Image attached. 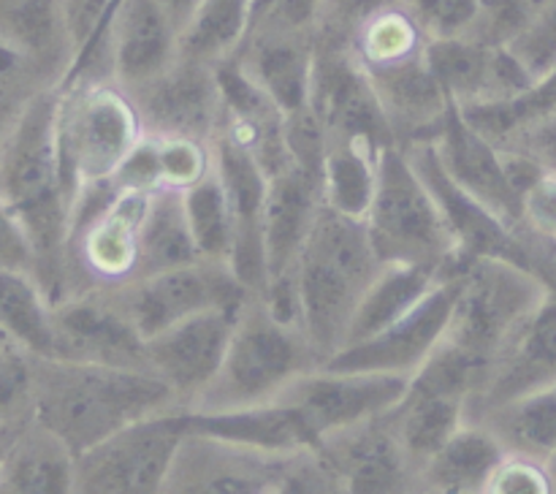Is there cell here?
Masks as SVG:
<instances>
[{
	"label": "cell",
	"mask_w": 556,
	"mask_h": 494,
	"mask_svg": "<svg viewBox=\"0 0 556 494\" xmlns=\"http://www.w3.org/2000/svg\"><path fill=\"white\" fill-rule=\"evenodd\" d=\"M215 163L220 182L226 188L228 210H231V253L228 266L233 277L242 282V288L253 296H258L266 286L264 266V231H261V217H264V195H266V174L253 155L231 136L220 134L215 139Z\"/></svg>",
	"instance_id": "cell-14"
},
{
	"label": "cell",
	"mask_w": 556,
	"mask_h": 494,
	"mask_svg": "<svg viewBox=\"0 0 556 494\" xmlns=\"http://www.w3.org/2000/svg\"><path fill=\"white\" fill-rule=\"evenodd\" d=\"M5 345H14V342H11L9 337H5V331L0 329V347H5Z\"/></svg>",
	"instance_id": "cell-45"
},
{
	"label": "cell",
	"mask_w": 556,
	"mask_h": 494,
	"mask_svg": "<svg viewBox=\"0 0 556 494\" xmlns=\"http://www.w3.org/2000/svg\"><path fill=\"white\" fill-rule=\"evenodd\" d=\"M54 117L58 92H41L27 101L0 141V201L25 228L36 255V280L52 304L68 231Z\"/></svg>",
	"instance_id": "cell-2"
},
{
	"label": "cell",
	"mask_w": 556,
	"mask_h": 494,
	"mask_svg": "<svg viewBox=\"0 0 556 494\" xmlns=\"http://www.w3.org/2000/svg\"><path fill=\"white\" fill-rule=\"evenodd\" d=\"M380 266L364 220L340 215L320 201L291 271L299 329L318 364L342 347L358 299Z\"/></svg>",
	"instance_id": "cell-3"
},
{
	"label": "cell",
	"mask_w": 556,
	"mask_h": 494,
	"mask_svg": "<svg viewBox=\"0 0 556 494\" xmlns=\"http://www.w3.org/2000/svg\"><path fill=\"white\" fill-rule=\"evenodd\" d=\"M242 304L188 315L141 340L147 369L157 375L174 396L201 394L220 369Z\"/></svg>",
	"instance_id": "cell-12"
},
{
	"label": "cell",
	"mask_w": 556,
	"mask_h": 494,
	"mask_svg": "<svg viewBox=\"0 0 556 494\" xmlns=\"http://www.w3.org/2000/svg\"><path fill=\"white\" fill-rule=\"evenodd\" d=\"M253 27V0H201L179 33V58L217 63L242 47Z\"/></svg>",
	"instance_id": "cell-32"
},
{
	"label": "cell",
	"mask_w": 556,
	"mask_h": 494,
	"mask_svg": "<svg viewBox=\"0 0 556 494\" xmlns=\"http://www.w3.org/2000/svg\"><path fill=\"white\" fill-rule=\"evenodd\" d=\"M492 432L503 445H510L514 454L532 456L548 461L556 448V389H543L521 394L516 400L492 407Z\"/></svg>",
	"instance_id": "cell-33"
},
{
	"label": "cell",
	"mask_w": 556,
	"mask_h": 494,
	"mask_svg": "<svg viewBox=\"0 0 556 494\" xmlns=\"http://www.w3.org/2000/svg\"><path fill=\"white\" fill-rule=\"evenodd\" d=\"M0 329L30 356L52 358V302L30 271L0 269Z\"/></svg>",
	"instance_id": "cell-30"
},
{
	"label": "cell",
	"mask_w": 556,
	"mask_h": 494,
	"mask_svg": "<svg viewBox=\"0 0 556 494\" xmlns=\"http://www.w3.org/2000/svg\"><path fill=\"white\" fill-rule=\"evenodd\" d=\"M174 402V391L150 369L71 358H36L33 367V418L58 434L74 459L117 429Z\"/></svg>",
	"instance_id": "cell-1"
},
{
	"label": "cell",
	"mask_w": 556,
	"mask_h": 494,
	"mask_svg": "<svg viewBox=\"0 0 556 494\" xmlns=\"http://www.w3.org/2000/svg\"><path fill=\"white\" fill-rule=\"evenodd\" d=\"M136 92L141 96L134 106L139 112L141 128L150 134L190 136L204 141V136L215 130L223 112L212 63H199L179 54L161 76L141 85Z\"/></svg>",
	"instance_id": "cell-18"
},
{
	"label": "cell",
	"mask_w": 556,
	"mask_h": 494,
	"mask_svg": "<svg viewBox=\"0 0 556 494\" xmlns=\"http://www.w3.org/2000/svg\"><path fill=\"white\" fill-rule=\"evenodd\" d=\"M277 5V0H253V25H258L266 14ZM253 30V27H250Z\"/></svg>",
	"instance_id": "cell-44"
},
{
	"label": "cell",
	"mask_w": 556,
	"mask_h": 494,
	"mask_svg": "<svg viewBox=\"0 0 556 494\" xmlns=\"http://www.w3.org/2000/svg\"><path fill=\"white\" fill-rule=\"evenodd\" d=\"M157 3L163 5V11L168 14L172 25L177 27V33H182V27L188 25V20L193 16L195 5H199L201 0H157Z\"/></svg>",
	"instance_id": "cell-43"
},
{
	"label": "cell",
	"mask_w": 556,
	"mask_h": 494,
	"mask_svg": "<svg viewBox=\"0 0 556 494\" xmlns=\"http://www.w3.org/2000/svg\"><path fill=\"white\" fill-rule=\"evenodd\" d=\"M389 3H400V0H326L324 9H320L318 22L334 20L337 25L356 27L364 16L383 9V5ZM318 22H315V25H318Z\"/></svg>",
	"instance_id": "cell-42"
},
{
	"label": "cell",
	"mask_w": 556,
	"mask_h": 494,
	"mask_svg": "<svg viewBox=\"0 0 556 494\" xmlns=\"http://www.w3.org/2000/svg\"><path fill=\"white\" fill-rule=\"evenodd\" d=\"M52 358L147 369L139 331L119 302L79 296L52 304Z\"/></svg>",
	"instance_id": "cell-16"
},
{
	"label": "cell",
	"mask_w": 556,
	"mask_h": 494,
	"mask_svg": "<svg viewBox=\"0 0 556 494\" xmlns=\"http://www.w3.org/2000/svg\"><path fill=\"white\" fill-rule=\"evenodd\" d=\"M320 204V179L304 168L288 163L266 177L264 195V266L266 282L293 271L315 210Z\"/></svg>",
	"instance_id": "cell-22"
},
{
	"label": "cell",
	"mask_w": 556,
	"mask_h": 494,
	"mask_svg": "<svg viewBox=\"0 0 556 494\" xmlns=\"http://www.w3.org/2000/svg\"><path fill=\"white\" fill-rule=\"evenodd\" d=\"M309 106L318 112L329 139L362 141L372 150L394 144L383 103L353 54L315 49Z\"/></svg>",
	"instance_id": "cell-13"
},
{
	"label": "cell",
	"mask_w": 556,
	"mask_h": 494,
	"mask_svg": "<svg viewBox=\"0 0 556 494\" xmlns=\"http://www.w3.org/2000/svg\"><path fill=\"white\" fill-rule=\"evenodd\" d=\"M367 76L378 92L380 103H383L391 130L402 128L413 141L434 136L451 101L432 76V71L427 68L421 54L367 71Z\"/></svg>",
	"instance_id": "cell-24"
},
{
	"label": "cell",
	"mask_w": 556,
	"mask_h": 494,
	"mask_svg": "<svg viewBox=\"0 0 556 494\" xmlns=\"http://www.w3.org/2000/svg\"><path fill=\"white\" fill-rule=\"evenodd\" d=\"M364 226L380 264H424L456 275L443 215L396 141L375 155V190Z\"/></svg>",
	"instance_id": "cell-4"
},
{
	"label": "cell",
	"mask_w": 556,
	"mask_h": 494,
	"mask_svg": "<svg viewBox=\"0 0 556 494\" xmlns=\"http://www.w3.org/2000/svg\"><path fill=\"white\" fill-rule=\"evenodd\" d=\"M68 87L58 92L54 130L65 201L71 206L81 188L114 177L144 128L125 90L79 81H74V90Z\"/></svg>",
	"instance_id": "cell-6"
},
{
	"label": "cell",
	"mask_w": 556,
	"mask_h": 494,
	"mask_svg": "<svg viewBox=\"0 0 556 494\" xmlns=\"http://www.w3.org/2000/svg\"><path fill=\"white\" fill-rule=\"evenodd\" d=\"M101 47L123 90H139L177 60L179 33L157 0H114L103 14Z\"/></svg>",
	"instance_id": "cell-17"
},
{
	"label": "cell",
	"mask_w": 556,
	"mask_h": 494,
	"mask_svg": "<svg viewBox=\"0 0 556 494\" xmlns=\"http://www.w3.org/2000/svg\"><path fill=\"white\" fill-rule=\"evenodd\" d=\"M429 141L438 150L445 174L465 193L489 206L508 226L516 228L525 223V201L505 172L503 150L483 139L472 125H467L454 103H448L443 123L438 125Z\"/></svg>",
	"instance_id": "cell-15"
},
{
	"label": "cell",
	"mask_w": 556,
	"mask_h": 494,
	"mask_svg": "<svg viewBox=\"0 0 556 494\" xmlns=\"http://www.w3.org/2000/svg\"><path fill=\"white\" fill-rule=\"evenodd\" d=\"M505 445L492 429L459 427L438 451L421 461L424 481L438 492H483L494 467L503 461Z\"/></svg>",
	"instance_id": "cell-27"
},
{
	"label": "cell",
	"mask_w": 556,
	"mask_h": 494,
	"mask_svg": "<svg viewBox=\"0 0 556 494\" xmlns=\"http://www.w3.org/2000/svg\"><path fill=\"white\" fill-rule=\"evenodd\" d=\"M427 38L462 36L478 22L481 0H402Z\"/></svg>",
	"instance_id": "cell-37"
},
{
	"label": "cell",
	"mask_w": 556,
	"mask_h": 494,
	"mask_svg": "<svg viewBox=\"0 0 556 494\" xmlns=\"http://www.w3.org/2000/svg\"><path fill=\"white\" fill-rule=\"evenodd\" d=\"M248 296L250 293L233 277L231 266L201 258L155 275L134 277V286L123 293L119 307L125 309L141 340H147L188 315L242 304Z\"/></svg>",
	"instance_id": "cell-11"
},
{
	"label": "cell",
	"mask_w": 556,
	"mask_h": 494,
	"mask_svg": "<svg viewBox=\"0 0 556 494\" xmlns=\"http://www.w3.org/2000/svg\"><path fill=\"white\" fill-rule=\"evenodd\" d=\"M421 49L424 30L402 0L372 11L353 27V58L367 71L416 58Z\"/></svg>",
	"instance_id": "cell-34"
},
{
	"label": "cell",
	"mask_w": 556,
	"mask_h": 494,
	"mask_svg": "<svg viewBox=\"0 0 556 494\" xmlns=\"http://www.w3.org/2000/svg\"><path fill=\"white\" fill-rule=\"evenodd\" d=\"M0 492H74V454L58 434L33 418L30 427L0 456Z\"/></svg>",
	"instance_id": "cell-25"
},
{
	"label": "cell",
	"mask_w": 556,
	"mask_h": 494,
	"mask_svg": "<svg viewBox=\"0 0 556 494\" xmlns=\"http://www.w3.org/2000/svg\"><path fill=\"white\" fill-rule=\"evenodd\" d=\"M193 261H201V255L190 233L188 215H185L182 190H152L144 217H141L134 277L155 275V271L193 264Z\"/></svg>",
	"instance_id": "cell-28"
},
{
	"label": "cell",
	"mask_w": 556,
	"mask_h": 494,
	"mask_svg": "<svg viewBox=\"0 0 556 494\" xmlns=\"http://www.w3.org/2000/svg\"><path fill=\"white\" fill-rule=\"evenodd\" d=\"M33 402V364L16 345L0 347V421Z\"/></svg>",
	"instance_id": "cell-39"
},
{
	"label": "cell",
	"mask_w": 556,
	"mask_h": 494,
	"mask_svg": "<svg viewBox=\"0 0 556 494\" xmlns=\"http://www.w3.org/2000/svg\"><path fill=\"white\" fill-rule=\"evenodd\" d=\"M0 269L30 271L36 277V255H33L30 239L3 201H0Z\"/></svg>",
	"instance_id": "cell-40"
},
{
	"label": "cell",
	"mask_w": 556,
	"mask_h": 494,
	"mask_svg": "<svg viewBox=\"0 0 556 494\" xmlns=\"http://www.w3.org/2000/svg\"><path fill=\"white\" fill-rule=\"evenodd\" d=\"M546 461H538L532 456L514 454L503 456L497 467H494L492 478H489L483 492L494 494H548L552 492V478L543 470Z\"/></svg>",
	"instance_id": "cell-38"
},
{
	"label": "cell",
	"mask_w": 556,
	"mask_h": 494,
	"mask_svg": "<svg viewBox=\"0 0 556 494\" xmlns=\"http://www.w3.org/2000/svg\"><path fill=\"white\" fill-rule=\"evenodd\" d=\"M315 41L309 30L264 20L253 25L237 58L282 114L307 106L313 92Z\"/></svg>",
	"instance_id": "cell-19"
},
{
	"label": "cell",
	"mask_w": 556,
	"mask_h": 494,
	"mask_svg": "<svg viewBox=\"0 0 556 494\" xmlns=\"http://www.w3.org/2000/svg\"><path fill=\"white\" fill-rule=\"evenodd\" d=\"M456 293H459V271L440 277L405 315L364 340L342 345L318 367L345 369V372L413 375L445 337Z\"/></svg>",
	"instance_id": "cell-10"
},
{
	"label": "cell",
	"mask_w": 556,
	"mask_h": 494,
	"mask_svg": "<svg viewBox=\"0 0 556 494\" xmlns=\"http://www.w3.org/2000/svg\"><path fill=\"white\" fill-rule=\"evenodd\" d=\"M188 434L233 445V448L258 451V454H299L318 451V440L309 432L296 410L282 400L258 405L223 407V410H185Z\"/></svg>",
	"instance_id": "cell-20"
},
{
	"label": "cell",
	"mask_w": 556,
	"mask_h": 494,
	"mask_svg": "<svg viewBox=\"0 0 556 494\" xmlns=\"http://www.w3.org/2000/svg\"><path fill=\"white\" fill-rule=\"evenodd\" d=\"M309 353L302 329L277 320L261 299L250 293L237 315L220 369L199 394L195 410L275 400L296 375L307 372Z\"/></svg>",
	"instance_id": "cell-5"
},
{
	"label": "cell",
	"mask_w": 556,
	"mask_h": 494,
	"mask_svg": "<svg viewBox=\"0 0 556 494\" xmlns=\"http://www.w3.org/2000/svg\"><path fill=\"white\" fill-rule=\"evenodd\" d=\"M3 136H5V130H3V119H0V141H3Z\"/></svg>",
	"instance_id": "cell-46"
},
{
	"label": "cell",
	"mask_w": 556,
	"mask_h": 494,
	"mask_svg": "<svg viewBox=\"0 0 556 494\" xmlns=\"http://www.w3.org/2000/svg\"><path fill=\"white\" fill-rule=\"evenodd\" d=\"M185 215H188L190 233L199 248V255L206 261H223L228 264L231 253V210H228L226 188L220 182L215 163L206 168L201 179H195L190 188L182 190Z\"/></svg>",
	"instance_id": "cell-36"
},
{
	"label": "cell",
	"mask_w": 556,
	"mask_h": 494,
	"mask_svg": "<svg viewBox=\"0 0 556 494\" xmlns=\"http://www.w3.org/2000/svg\"><path fill=\"white\" fill-rule=\"evenodd\" d=\"M378 150L362 141L329 139L320 166V201L340 215L364 220L375 190Z\"/></svg>",
	"instance_id": "cell-31"
},
{
	"label": "cell",
	"mask_w": 556,
	"mask_h": 494,
	"mask_svg": "<svg viewBox=\"0 0 556 494\" xmlns=\"http://www.w3.org/2000/svg\"><path fill=\"white\" fill-rule=\"evenodd\" d=\"M556 369V304L554 293L516 329L486 369L489 410L521 394L554 383Z\"/></svg>",
	"instance_id": "cell-23"
},
{
	"label": "cell",
	"mask_w": 556,
	"mask_h": 494,
	"mask_svg": "<svg viewBox=\"0 0 556 494\" xmlns=\"http://www.w3.org/2000/svg\"><path fill=\"white\" fill-rule=\"evenodd\" d=\"M410 375L396 372H345L326 369L302 372L275 396L302 416L315 440H326L342 429L386 416L405 396Z\"/></svg>",
	"instance_id": "cell-9"
},
{
	"label": "cell",
	"mask_w": 556,
	"mask_h": 494,
	"mask_svg": "<svg viewBox=\"0 0 556 494\" xmlns=\"http://www.w3.org/2000/svg\"><path fill=\"white\" fill-rule=\"evenodd\" d=\"M320 459L351 492H396L407 481V454L402 451L389 416L329 434L318 445Z\"/></svg>",
	"instance_id": "cell-21"
},
{
	"label": "cell",
	"mask_w": 556,
	"mask_h": 494,
	"mask_svg": "<svg viewBox=\"0 0 556 494\" xmlns=\"http://www.w3.org/2000/svg\"><path fill=\"white\" fill-rule=\"evenodd\" d=\"M0 36L27 54V60H54L68 49L63 0H0Z\"/></svg>",
	"instance_id": "cell-35"
},
{
	"label": "cell",
	"mask_w": 556,
	"mask_h": 494,
	"mask_svg": "<svg viewBox=\"0 0 556 494\" xmlns=\"http://www.w3.org/2000/svg\"><path fill=\"white\" fill-rule=\"evenodd\" d=\"M421 58L456 106L494 98V43L470 33L438 36L424 41Z\"/></svg>",
	"instance_id": "cell-26"
},
{
	"label": "cell",
	"mask_w": 556,
	"mask_h": 494,
	"mask_svg": "<svg viewBox=\"0 0 556 494\" xmlns=\"http://www.w3.org/2000/svg\"><path fill=\"white\" fill-rule=\"evenodd\" d=\"M445 277V271L434 269V266L424 264H383L375 280L369 282L367 291L362 293L353 313L351 326L342 345L364 340V337L375 334L391 320L405 315L434 282Z\"/></svg>",
	"instance_id": "cell-29"
},
{
	"label": "cell",
	"mask_w": 556,
	"mask_h": 494,
	"mask_svg": "<svg viewBox=\"0 0 556 494\" xmlns=\"http://www.w3.org/2000/svg\"><path fill=\"white\" fill-rule=\"evenodd\" d=\"M552 293V282L510 261H470L459 271L445 340L489 364Z\"/></svg>",
	"instance_id": "cell-7"
},
{
	"label": "cell",
	"mask_w": 556,
	"mask_h": 494,
	"mask_svg": "<svg viewBox=\"0 0 556 494\" xmlns=\"http://www.w3.org/2000/svg\"><path fill=\"white\" fill-rule=\"evenodd\" d=\"M324 3L326 0H277V5L264 20H271L286 27H299V30H313Z\"/></svg>",
	"instance_id": "cell-41"
},
{
	"label": "cell",
	"mask_w": 556,
	"mask_h": 494,
	"mask_svg": "<svg viewBox=\"0 0 556 494\" xmlns=\"http://www.w3.org/2000/svg\"><path fill=\"white\" fill-rule=\"evenodd\" d=\"M185 438V410L166 407L139 418L76 456L74 492H161Z\"/></svg>",
	"instance_id": "cell-8"
},
{
	"label": "cell",
	"mask_w": 556,
	"mask_h": 494,
	"mask_svg": "<svg viewBox=\"0 0 556 494\" xmlns=\"http://www.w3.org/2000/svg\"><path fill=\"white\" fill-rule=\"evenodd\" d=\"M114 3V0H109V5H112ZM109 5H106V9H109ZM101 25H103V22H101Z\"/></svg>",
	"instance_id": "cell-47"
}]
</instances>
